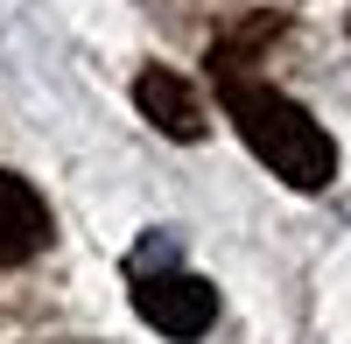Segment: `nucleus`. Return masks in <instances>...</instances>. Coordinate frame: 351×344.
Returning a JSON list of instances; mask_svg holds the SVG:
<instances>
[{
  "mask_svg": "<svg viewBox=\"0 0 351 344\" xmlns=\"http://www.w3.org/2000/svg\"><path fill=\"white\" fill-rule=\"evenodd\" d=\"M218 99L232 112V127H239V140L281 183L324 190L337 176V148H330V134L309 120V106H295L288 92H274V84H260V77H218Z\"/></svg>",
  "mask_w": 351,
  "mask_h": 344,
  "instance_id": "obj_1",
  "label": "nucleus"
},
{
  "mask_svg": "<svg viewBox=\"0 0 351 344\" xmlns=\"http://www.w3.org/2000/svg\"><path fill=\"white\" fill-rule=\"evenodd\" d=\"M134 309H141V323H155L162 337L197 344L204 330H211V317H218V288L197 281V274H183V267H162V274L134 281Z\"/></svg>",
  "mask_w": 351,
  "mask_h": 344,
  "instance_id": "obj_2",
  "label": "nucleus"
},
{
  "mask_svg": "<svg viewBox=\"0 0 351 344\" xmlns=\"http://www.w3.org/2000/svg\"><path fill=\"white\" fill-rule=\"evenodd\" d=\"M49 246V211L14 169H0V267H21Z\"/></svg>",
  "mask_w": 351,
  "mask_h": 344,
  "instance_id": "obj_3",
  "label": "nucleus"
},
{
  "mask_svg": "<svg viewBox=\"0 0 351 344\" xmlns=\"http://www.w3.org/2000/svg\"><path fill=\"white\" fill-rule=\"evenodd\" d=\"M134 106L148 112L169 140H204V99H197L176 71H141V77H134Z\"/></svg>",
  "mask_w": 351,
  "mask_h": 344,
  "instance_id": "obj_4",
  "label": "nucleus"
}]
</instances>
